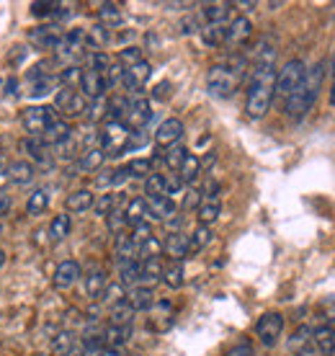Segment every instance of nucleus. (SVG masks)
I'll list each match as a JSON object with an SVG mask.
<instances>
[{"mask_svg": "<svg viewBox=\"0 0 335 356\" xmlns=\"http://www.w3.org/2000/svg\"><path fill=\"white\" fill-rule=\"evenodd\" d=\"M325 67L327 63H315L312 67H307L300 86L284 101V114L289 116L291 122H300V119H304L312 111L320 90H322V83H325Z\"/></svg>", "mask_w": 335, "mask_h": 356, "instance_id": "obj_1", "label": "nucleus"}, {"mask_svg": "<svg viewBox=\"0 0 335 356\" xmlns=\"http://www.w3.org/2000/svg\"><path fill=\"white\" fill-rule=\"evenodd\" d=\"M276 88V70L274 67H253L250 83L245 93V114L250 119H263L274 104Z\"/></svg>", "mask_w": 335, "mask_h": 356, "instance_id": "obj_2", "label": "nucleus"}, {"mask_svg": "<svg viewBox=\"0 0 335 356\" xmlns=\"http://www.w3.org/2000/svg\"><path fill=\"white\" fill-rule=\"evenodd\" d=\"M243 70H245V60L243 57H232L227 63L212 65L206 72V90L212 98H229L238 90L243 81Z\"/></svg>", "mask_w": 335, "mask_h": 356, "instance_id": "obj_3", "label": "nucleus"}, {"mask_svg": "<svg viewBox=\"0 0 335 356\" xmlns=\"http://www.w3.org/2000/svg\"><path fill=\"white\" fill-rule=\"evenodd\" d=\"M54 122H57V111L49 106H26L21 111V124L28 132V137H36V140H42Z\"/></svg>", "mask_w": 335, "mask_h": 356, "instance_id": "obj_4", "label": "nucleus"}, {"mask_svg": "<svg viewBox=\"0 0 335 356\" xmlns=\"http://www.w3.org/2000/svg\"><path fill=\"white\" fill-rule=\"evenodd\" d=\"M304 72H307V65L302 63V60H289V63L284 65L281 70H276V88H274V96H279L281 101L294 93V88L300 86V81L304 78Z\"/></svg>", "mask_w": 335, "mask_h": 356, "instance_id": "obj_5", "label": "nucleus"}, {"mask_svg": "<svg viewBox=\"0 0 335 356\" xmlns=\"http://www.w3.org/2000/svg\"><path fill=\"white\" fill-rule=\"evenodd\" d=\"M129 129L124 122H106L104 132L98 134V147L106 152V155H122L126 150V143H129Z\"/></svg>", "mask_w": 335, "mask_h": 356, "instance_id": "obj_6", "label": "nucleus"}, {"mask_svg": "<svg viewBox=\"0 0 335 356\" xmlns=\"http://www.w3.org/2000/svg\"><path fill=\"white\" fill-rule=\"evenodd\" d=\"M54 111L65 114L67 119H78V116H83L88 111V98L83 96L80 90L72 88V86L70 88L62 86V88L57 90V96H54Z\"/></svg>", "mask_w": 335, "mask_h": 356, "instance_id": "obj_7", "label": "nucleus"}, {"mask_svg": "<svg viewBox=\"0 0 335 356\" xmlns=\"http://www.w3.org/2000/svg\"><path fill=\"white\" fill-rule=\"evenodd\" d=\"M281 333H284V315L281 312H265V315L258 318L256 336L265 348H274L276 343H279V339H281Z\"/></svg>", "mask_w": 335, "mask_h": 356, "instance_id": "obj_8", "label": "nucleus"}, {"mask_svg": "<svg viewBox=\"0 0 335 356\" xmlns=\"http://www.w3.org/2000/svg\"><path fill=\"white\" fill-rule=\"evenodd\" d=\"M152 119V106L147 98L142 96H134L129 104H126V111H124V124H126V129L129 132H140L142 127L147 124Z\"/></svg>", "mask_w": 335, "mask_h": 356, "instance_id": "obj_9", "label": "nucleus"}, {"mask_svg": "<svg viewBox=\"0 0 335 356\" xmlns=\"http://www.w3.org/2000/svg\"><path fill=\"white\" fill-rule=\"evenodd\" d=\"M78 88L80 93L85 98H90V101H98V98H104V93H106V78L104 75H98L96 70H90L88 65L85 67H80V81H78Z\"/></svg>", "mask_w": 335, "mask_h": 356, "instance_id": "obj_10", "label": "nucleus"}, {"mask_svg": "<svg viewBox=\"0 0 335 356\" xmlns=\"http://www.w3.org/2000/svg\"><path fill=\"white\" fill-rule=\"evenodd\" d=\"M62 31L57 24H44V26H36L28 31V42L36 47V49H57V44L62 42Z\"/></svg>", "mask_w": 335, "mask_h": 356, "instance_id": "obj_11", "label": "nucleus"}, {"mask_svg": "<svg viewBox=\"0 0 335 356\" xmlns=\"http://www.w3.org/2000/svg\"><path fill=\"white\" fill-rule=\"evenodd\" d=\"M186 127L181 119H176V116H170V119H165L163 124L155 129V145L158 147H170V145H178L181 143V137H183Z\"/></svg>", "mask_w": 335, "mask_h": 356, "instance_id": "obj_12", "label": "nucleus"}, {"mask_svg": "<svg viewBox=\"0 0 335 356\" xmlns=\"http://www.w3.org/2000/svg\"><path fill=\"white\" fill-rule=\"evenodd\" d=\"M152 75V67L147 60H142V63L132 65V67H126L124 70V78H122V86L126 90H132V93H140L142 88H145V83L150 81Z\"/></svg>", "mask_w": 335, "mask_h": 356, "instance_id": "obj_13", "label": "nucleus"}, {"mask_svg": "<svg viewBox=\"0 0 335 356\" xmlns=\"http://www.w3.org/2000/svg\"><path fill=\"white\" fill-rule=\"evenodd\" d=\"M83 279V268H80L78 261H62L60 266L54 268L52 282L57 289H72Z\"/></svg>", "mask_w": 335, "mask_h": 356, "instance_id": "obj_14", "label": "nucleus"}, {"mask_svg": "<svg viewBox=\"0 0 335 356\" xmlns=\"http://www.w3.org/2000/svg\"><path fill=\"white\" fill-rule=\"evenodd\" d=\"M250 36H253V24H250V18L238 16V18H232V21L227 24L224 44H227V47H243Z\"/></svg>", "mask_w": 335, "mask_h": 356, "instance_id": "obj_15", "label": "nucleus"}, {"mask_svg": "<svg viewBox=\"0 0 335 356\" xmlns=\"http://www.w3.org/2000/svg\"><path fill=\"white\" fill-rule=\"evenodd\" d=\"M124 302L129 305L134 312H142V310H152L158 300H155V292H152V286L137 284V286H132V289L126 292Z\"/></svg>", "mask_w": 335, "mask_h": 356, "instance_id": "obj_16", "label": "nucleus"}, {"mask_svg": "<svg viewBox=\"0 0 335 356\" xmlns=\"http://www.w3.org/2000/svg\"><path fill=\"white\" fill-rule=\"evenodd\" d=\"M176 214H178V207L173 199H168V196H152V199H147V217H152V220L168 222Z\"/></svg>", "mask_w": 335, "mask_h": 356, "instance_id": "obj_17", "label": "nucleus"}, {"mask_svg": "<svg viewBox=\"0 0 335 356\" xmlns=\"http://www.w3.org/2000/svg\"><path fill=\"white\" fill-rule=\"evenodd\" d=\"M163 253L170 256L173 261L183 264L186 256H191L188 253V235H183V232H170L165 241H163Z\"/></svg>", "mask_w": 335, "mask_h": 356, "instance_id": "obj_18", "label": "nucleus"}, {"mask_svg": "<svg viewBox=\"0 0 335 356\" xmlns=\"http://www.w3.org/2000/svg\"><path fill=\"white\" fill-rule=\"evenodd\" d=\"M93 202H96V194L90 191V188H78V191H72L67 199H65V207H67V212H75V214H83L93 209Z\"/></svg>", "mask_w": 335, "mask_h": 356, "instance_id": "obj_19", "label": "nucleus"}, {"mask_svg": "<svg viewBox=\"0 0 335 356\" xmlns=\"http://www.w3.org/2000/svg\"><path fill=\"white\" fill-rule=\"evenodd\" d=\"M6 176H8L10 184H18V186H24V184H31V181H34L36 168H34V163L16 161V163H10L8 168H6Z\"/></svg>", "mask_w": 335, "mask_h": 356, "instance_id": "obj_20", "label": "nucleus"}, {"mask_svg": "<svg viewBox=\"0 0 335 356\" xmlns=\"http://www.w3.org/2000/svg\"><path fill=\"white\" fill-rule=\"evenodd\" d=\"M312 346L318 351V356H333L335 354V336L327 325H318L312 330Z\"/></svg>", "mask_w": 335, "mask_h": 356, "instance_id": "obj_21", "label": "nucleus"}, {"mask_svg": "<svg viewBox=\"0 0 335 356\" xmlns=\"http://www.w3.org/2000/svg\"><path fill=\"white\" fill-rule=\"evenodd\" d=\"M229 10H232V3H206L202 8L204 24H214V26H227L224 21L229 18Z\"/></svg>", "mask_w": 335, "mask_h": 356, "instance_id": "obj_22", "label": "nucleus"}, {"mask_svg": "<svg viewBox=\"0 0 335 356\" xmlns=\"http://www.w3.org/2000/svg\"><path fill=\"white\" fill-rule=\"evenodd\" d=\"M176 176L181 178V184H183V186H194L196 181H199V176H202V161L196 158L194 152H188V155H186V161L181 163V168H178Z\"/></svg>", "mask_w": 335, "mask_h": 356, "instance_id": "obj_23", "label": "nucleus"}, {"mask_svg": "<svg viewBox=\"0 0 335 356\" xmlns=\"http://www.w3.org/2000/svg\"><path fill=\"white\" fill-rule=\"evenodd\" d=\"M83 282H85V294H88L90 300H101V294H104V289L108 284L104 268H90L88 274L83 276Z\"/></svg>", "mask_w": 335, "mask_h": 356, "instance_id": "obj_24", "label": "nucleus"}, {"mask_svg": "<svg viewBox=\"0 0 335 356\" xmlns=\"http://www.w3.org/2000/svg\"><path fill=\"white\" fill-rule=\"evenodd\" d=\"M104 161H106V152L101 150V147H90V150H85L78 158L75 168H78L80 173H96V170L104 165Z\"/></svg>", "mask_w": 335, "mask_h": 356, "instance_id": "obj_25", "label": "nucleus"}, {"mask_svg": "<svg viewBox=\"0 0 335 356\" xmlns=\"http://www.w3.org/2000/svg\"><path fill=\"white\" fill-rule=\"evenodd\" d=\"M220 212H222V202L220 199H204L199 202V209H196V217H199V225L204 227H209L212 222L220 220Z\"/></svg>", "mask_w": 335, "mask_h": 356, "instance_id": "obj_26", "label": "nucleus"}, {"mask_svg": "<svg viewBox=\"0 0 335 356\" xmlns=\"http://www.w3.org/2000/svg\"><path fill=\"white\" fill-rule=\"evenodd\" d=\"M163 282H165V286H170V289H181V286L186 284V268L181 261H170L168 266H163V276H160Z\"/></svg>", "mask_w": 335, "mask_h": 356, "instance_id": "obj_27", "label": "nucleus"}, {"mask_svg": "<svg viewBox=\"0 0 335 356\" xmlns=\"http://www.w3.org/2000/svg\"><path fill=\"white\" fill-rule=\"evenodd\" d=\"M98 21H101V26L104 29H116V26H122L124 13L116 3H101V8H98Z\"/></svg>", "mask_w": 335, "mask_h": 356, "instance_id": "obj_28", "label": "nucleus"}, {"mask_svg": "<svg viewBox=\"0 0 335 356\" xmlns=\"http://www.w3.org/2000/svg\"><path fill=\"white\" fill-rule=\"evenodd\" d=\"M72 230V220L70 214H54L52 222H49V241L52 243H60L65 241Z\"/></svg>", "mask_w": 335, "mask_h": 356, "instance_id": "obj_29", "label": "nucleus"}, {"mask_svg": "<svg viewBox=\"0 0 335 356\" xmlns=\"http://www.w3.org/2000/svg\"><path fill=\"white\" fill-rule=\"evenodd\" d=\"M70 134H72V132H70V124H67L65 119H57V122H54V124L44 132V137H42V143H44L47 147H54V145H60L62 140H67Z\"/></svg>", "mask_w": 335, "mask_h": 356, "instance_id": "obj_30", "label": "nucleus"}, {"mask_svg": "<svg viewBox=\"0 0 335 356\" xmlns=\"http://www.w3.org/2000/svg\"><path fill=\"white\" fill-rule=\"evenodd\" d=\"M78 339L72 330H60L52 339V354L54 356H72V348H75Z\"/></svg>", "mask_w": 335, "mask_h": 356, "instance_id": "obj_31", "label": "nucleus"}, {"mask_svg": "<svg viewBox=\"0 0 335 356\" xmlns=\"http://www.w3.org/2000/svg\"><path fill=\"white\" fill-rule=\"evenodd\" d=\"M114 250H116V261H119V264H122V261H137V245H134L132 238H129L126 232H119V235H116Z\"/></svg>", "mask_w": 335, "mask_h": 356, "instance_id": "obj_32", "label": "nucleus"}, {"mask_svg": "<svg viewBox=\"0 0 335 356\" xmlns=\"http://www.w3.org/2000/svg\"><path fill=\"white\" fill-rule=\"evenodd\" d=\"M124 217H126V225L145 222V217H147V199L134 196L132 202L126 204V209H124Z\"/></svg>", "mask_w": 335, "mask_h": 356, "instance_id": "obj_33", "label": "nucleus"}, {"mask_svg": "<svg viewBox=\"0 0 335 356\" xmlns=\"http://www.w3.org/2000/svg\"><path fill=\"white\" fill-rule=\"evenodd\" d=\"M119 284L122 286L140 284V261H122L119 264Z\"/></svg>", "mask_w": 335, "mask_h": 356, "instance_id": "obj_34", "label": "nucleus"}, {"mask_svg": "<svg viewBox=\"0 0 335 356\" xmlns=\"http://www.w3.org/2000/svg\"><path fill=\"white\" fill-rule=\"evenodd\" d=\"M150 259H163V241L150 235L145 243L137 245V261H150Z\"/></svg>", "mask_w": 335, "mask_h": 356, "instance_id": "obj_35", "label": "nucleus"}, {"mask_svg": "<svg viewBox=\"0 0 335 356\" xmlns=\"http://www.w3.org/2000/svg\"><path fill=\"white\" fill-rule=\"evenodd\" d=\"M163 276V261L150 259V261H140V282H145V286H150L152 282H158Z\"/></svg>", "mask_w": 335, "mask_h": 356, "instance_id": "obj_36", "label": "nucleus"}, {"mask_svg": "<svg viewBox=\"0 0 335 356\" xmlns=\"http://www.w3.org/2000/svg\"><path fill=\"white\" fill-rule=\"evenodd\" d=\"M47 207H49V191H47V188H36L34 194L28 196L26 214H31V217H39V214L47 212Z\"/></svg>", "mask_w": 335, "mask_h": 356, "instance_id": "obj_37", "label": "nucleus"}, {"mask_svg": "<svg viewBox=\"0 0 335 356\" xmlns=\"http://www.w3.org/2000/svg\"><path fill=\"white\" fill-rule=\"evenodd\" d=\"M224 34H227V26H214V24H204L199 36L206 47H222L224 44Z\"/></svg>", "mask_w": 335, "mask_h": 356, "instance_id": "obj_38", "label": "nucleus"}, {"mask_svg": "<svg viewBox=\"0 0 335 356\" xmlns=\"http://www.w3.org/2000/svg\"><path fill=\"white\" fill-rule=\"evenodd\" d=\"M134 315H137V312H134L132 307L122 300L119 305H114V307H111V325L129 328V325H132V321H134Z\"/></svg>", "mask_w": 335, "mask_h": 356, "instance_id": "obj_39", "label": "nucleus"}, {"mask_svg": "<svg viewBox=\"0 0 335 356\" xmlns=\"http://www.w3.org/2000/svg\"><path fill=\"white\" fill-rule=\"evenodd\" d=\"M209 243H212V230L199 225V227L188 235V253H199V250H204Z\"/></svg>", "mask_w": 335, "mask_h": 356, "instance_id": "obj_40", "label": "nucleus"}, {"mask_svg": "<svg viewBox=\"0 0 335 356\" xmlns=\"http://www.w3.org/2000/svg\"><path fill=\"white\" fill-rule=\"evenodd\" d=\"M129 339V328H119V325H108L104 330V346L106 348H124Z\"/></svg>", "mask_w": 335, "mask_h": 356, "instance_id": "obj_41", "label": "nucleus"}, {"mask_svg": "<svg viewBox=\"0 0 335 356\" xmlns=\"http://www.w3.org/2000/svg\"><path fill=\"white\" fill-rule=\"evenodd\" d=\"M186 155H188V150H186L183 145L178 143V145H170V147H165V152H163V161H165V165L170 170H176L181 168V163L186 161Z\"/></svg>", "mask_w": 335, "mask_h": 356, "instance_id": "obj_42", "label": "nucleus"}, {"mask_svg": "<svg viewBox=\"0 0 335 356\" xmlns=\"http://www.w3.org/2000/svg\"><path fill=\"white\" fill-rule=\"evenodd\" d=\"M145 199H152V196H168L165 188V176L163 173H150L145 178Z\"/></svg>", "mask_w": 335, "mask_h": 356, "instance_id": "obj_43", "label": "nucleus"}, {"mask_svg": "<svg viewBox=\"0 0 335 356\" xmlns=\"http://www.w3.org/2000/svg\"><path fill=\"white\" fill-rule=\"evenodd\" d=\"M124 168H126L129 178H147L152 173V161L150 158H134V161H129Z\"/></svg>", "mask_w": 335, "mask_h": 356, "instance_id": "obj_44", "label": "nucleus"}, {"mask_svg": "<svg viewBox=\"0 0 335 356\" xmlns=\"http://www.w3.org/2000/svg\"><path fill=\"white\" fill-rule=\"evenodd\" d=\"M116 202H119L116 194H101L96 202H93V212H96L98 217H108V214L116 209Z\"/></svg>", "mask_w": 335, "mask_h": 356, "instance_id": "obj_45", "label": "nucleus"}, {"mask_svg": "<svg viewBox=\"0 0 335 356\" xmlns=\"http://www.w3.org/2000/svg\"><path fill=\"white\" fill-rule=\"evenodd\" d=\"M116 63L122 65L124 70H126V67H132V65H137V63H142V49L140 47H124V49H119Z\"/></svg>", "mask_w": 335, "mask_h": 356, "instance_id": "obj_46", "label": "nucleus"}, {"mask_svg": "<svg viewBox=\"0 0 335 356\" xmlns=\"http://www.w3.org/2000/svg\"><path fill=\"white\" fill-rule=\"evenodd\" d=\"M124 297H126V289L116 282V284H106V289H104V294H101V302H106V305L114 307V305L122 302Z\"/></svg>", "mask_w": 335, "mask_h": 356, "instance_id": "obj_47", "label": "nucleus"}, {"mask_svg": "<svg viewBox=\"0 0 335 356\" xmlns=\"http://www.w3.org/2000/svg\"><path fill=\"white\" fill-rule=\"evenodd\" d=\"M52 88H54V78L52 75H42V78H36V81H31V96L34 98H42V96H47V93H52Z\"/></svg>", "mask_w": 335, "mask_h": 356, "instance_id": "obj_48", "label": "nucleus"}, {"mask_svg": "<svg viewBox=\"0 0 335 356\" xmlns=\"http://www.w3.org/2000/svg\"><path fill=\"white\" fill-rule=\"evenodd\" d=\"M309 343H312V328H307V325H302L289 341V346L294 348V351H302V348L309 346Z\"/></svg>", "mask_w": 335, "mask_h": 356, "instance_id": "obj_49", "label": "nucleus"}, {"mask_svg": "<svg viewBox=\"0 0 335 356\" xmlns=\"http://www.w3.org/2000/svg\"><path fill=\"white\" fill-rule=\"evenodd\" d=\"M54 150V155H57V158H65V161H67V158H72V155H75V150H78V143H75V137H67V140H62L60 145H54L52 147Z\"/></svg>", "mask_w": 335, "mask_h": 356, "instance_id": "obj_50", "label": "nucleus"}, {"mask_svg": "<svg viewBox=\"0 0 335 356\" xmlns=\"http://www.w3.org/2000/svg\"><path fill=\"white\" fill-rule=\"evenodd\" d=\"M106 227L114 232V235L124 232V227H126V217H124L122 209H114V212L108 214V217H106Z\"/></svg>", "mask_w": 335, "mask_h": 356, "instance_id": "obj_51", "label": "nucleus"}, {"mask_svg": "<svg viewBox=\"0 0 335 356\" xmlns=\"http://www.w3.org/2000/svg\"><path fill=\"white\" fill-rule=\"evenodd\" d=\"M152 235V227H150V222H137V225H132V243L134 245H140V243H145L147 238Z\"/></svg>", "mask_w": 335, "mask_h": 356, "instance_id": "obj_52", "label": "nucleus"}, {"mask_svg": "<svg viewBox=\"0 0 335 356\" xmlns=\"http://www.w3.org/2000/svg\"><path fill=\"white\" fill-rule=\"evenodd\" d=\"M57 10H60V3H31L34 16H54Z\"/></svg>", "mask_w": 335, "mask_h": 356, "instance_id": "obj_53", "label": "nucleus"}, {"mask_svg": "<svg viewBox=\"0 0 335 356\" xmlns=\"http://www.w3.org/2000/svg\"><path fill=\"white\" fill-rule=\"evenodd\" d=\"M104 114H106V104H104V98H98V101H93V104L88 106V119H90V122H98Z\"/></svg>", "mask_w": 335, "mask_h": 356, "instance_id": "obj_54", "label": "nucleus"}, {"mask_svg": "<svg viewBox=\"0 0 335 356\" xmlns=\"http://www.w3.org/2000/svg\"><path fill=\"white\" fill-rule=\"evenodd\" d=\"M224 356H256V354H253V346H250L247 341H243V343H238V346L229 348Z\"/></svg>", "mask_w": 335, "mask_h": 356, "instance_id": "obj_55", "label": "nucleus"}, {"mask_svg": "<svg viewBox=\"0 0 335 356\" xmlns=\"http://www.w3.org/2000/svg\"><path fill=\"white\" fill-rule=\"evenodd\" d=\"M168 96H170V83H168V81L158 83V86H155V90H152V98H155V101H165Z\"/></svg>", "mask_w": 335, "mask_h": 356, "instance_id": "obj_56", "label": "nucleus"}, {"mask_svg": "<svg viewBox=\"0 0 335 356\" xmlns=\"http://www.w3.org/2000/svg\"><path fill=\"white\" fill-rule=\"evenodd\" d=\"M10 207H13V199H10L6 191H0V217H3V214H8Z\"/></svg>", "mask_w": 335, "mask_h": 356, "instance_id": "obj_57", "label": "nucleus"}, {"mask_svg": "<svg viewBox=\"0 0 335 356\" xmlns=\"http://www.w3.org/2000/svg\"><path fill=\"white\" fill-rule=\"evenodd\" d=\"M325 318H327V328L333 330V336H335V302H330V305H325Z\"/></svg>", "mask_w": 335, "mask_h": 356, "instance_id": "obj_58", "label": "nucleus"}, {"mask_svg": "<svg viewBox=\"0 0 335 356\" xmlns=\"http://www.w3.org/2000/svg\"><path fill=\"white\" fill-rule=\"evenodd\" d=\"M165 227H168V235H170V232H181V217H170V220H168L165 222Z\"/></svg>", "mask_w": 335, "mask_h": 356, "instance_id": "obj_59", "label": "nucleus"}, {"mask_svg": "<svg viewBox=\"0 0 335 356\" xmlns=\"http://www.w3.org/2000/svg\"><path fill=\"white\" fill-rule=\"evenodd\" d=\"M330 104L335 106V70H333V86H330Z\"/></svg>", "mask_w": 335, "mask_h": 356, "instance_id": "obj_60", "label": "nucleus"}, {"mask_svg": "<svg viewBox=\"0 0 335 356\" xmlns=\"http://www.w3.org/2000/svg\"><path fill=\"white\" fill-rule=\"evenodd\" d=\"M3 264H6V253L0 250V268H3Z\"/></svg>", "mask_w": 335, "mask_h": 356, "instance_id": "obj_61", "label": "nucleus"}, {"mask_svg": "<svg viewBox=\"0 0 335 356\" xmlns=\"http://www.w3.org/2000/svg\"><path fill=\"white\" fill-rule=\"evenodd\" d=\"M0 170H3V163H0Z\"/></svg>", "mask_w": 335, "mask_h": 356, "instance_id": "obj_62", "label": "nucleus"}]
</instances>
